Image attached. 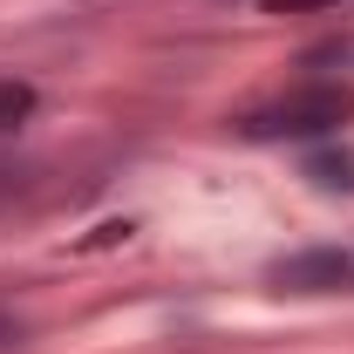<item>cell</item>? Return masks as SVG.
Segmentation results:
<instances>
[{"instance_id": "1", "label": "cell", "mask_w": 354, "mask_h": 354, "mask_svg": "<svg viewBox=\"0 0 354 354\" xmlns=\"http://www.w3.org/2000/svg\"><path fill=\"white\" fill-rule=\"evenodd\" d=\"M341 116H348V102H341L334 88H293V95H279L272 109H252L239 130L259 136V143L266 136H320V130H334Z\"/></svg>"}, {"instance_id": "2", "label": "cell", "mask_w": 354, "mask_h": 354, "mask_svg": "<svg viewBox=\"0 0 354 354\" xmlns=\"http://www.w3.org/2000/svg\"><path fill=\"white\" fill-rule=\"evenodd\" d=\"M272 279L286 286V293H341L354 279V266L341 252H293V259L272 266Z\"/></svg>"}, {"instance_id": "3", "label": "cell", "mask_w": 354, "mask_h": 354, "mask_svg": "<svg viewBox=\"0 0 354 354\" xmlns=\"http://www.w3.org/2000/svg\"><path fill=\"white\" fill-rule=\"evenodd\" d=\"M28 116H35V88L7 75V82H0V130H14V123H28Z\"/></svg>"}, {"instance_id": "4", "label": "cell", "mask_w": 354, "mask_h": 354, "mask_svg": "<svg viewBox=\"0 0 354 354\" xmlns=\"http://www.w3.org/2000/svg\"><path fill=\"white\" fill-rule=\"evenodd\" d=\"M21 348V320H14V313H0V354H14Z\"/></svg>"}, {"instance_id": "5", "label": "cell", "mask_w": 354, "mask_h": 354, "mask_svg": "<svg viewBox=\"0 0 354 354\" xmlns=\"http://www.w3.org/2000/svg\"><path fill=\"white\" fill-rule=\"evenodd\" d=\"M272 14H300V7H334V0H266Z\"/></svg>"}, {"instance_id": "6", "label": "cell", "mask_w": 354, "mask_h": 354, "mask_svg": "<svg viewBox=\"0 0 354 354\" xmlns=\"http://www.w3.org/2000/svg\"><path fill=\"white\" fill-rule=\"evenodd\" d=\"M0 191H7V184H0Z\"/></svg>"}]
</instances>
